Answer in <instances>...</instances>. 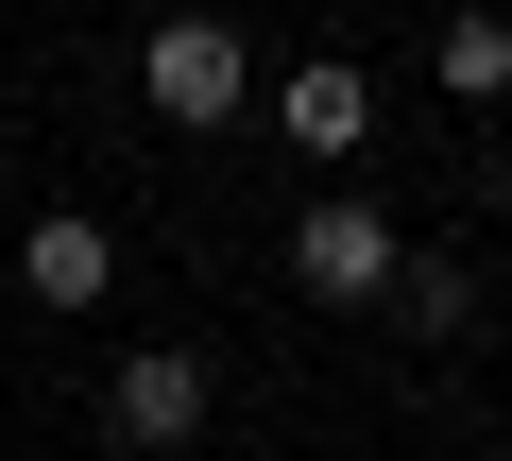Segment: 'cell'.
<instances>
[{"mask_svg":"<svg viewBox=\"0 0 512 461\" xmlns=\"http://www.w3.org/2000/svg\"><path fill=\"white\" fill-rule=\"evenodd\" d=\"M103 291H120V240H103V205H35V222H18V308L86 325Z\"/></svg>","mask_w":512,"mask_h":461,"instance_id":"3957f363","label":"cell"},{"mask_svg":"<svg viewBox=\"0 0 512 461\" xmlns=\"http://www.w3.org/2000/svg\"><path fill=\"white\" fill-rule=\"evenodd\" d=\"M274 274H291L308 308H393V274H410V222H393V205H359V188H325L291 240H274Z\"/></svg>","mask_w":512,"mask_h":461,"instance_id":"7a4b0ae2","label":"cell"},{"mask_svg":"<svg viewBox=\"0 0 512 461\" xmlns=\"http://www.w3.org/2000/svg\"><path fill=\"white\" fill-rule=\"evenodd\" d=\"M393 325H410V342H461V325H478V274H461V257H410V274H393Z\"/></svg>","mask_w":512,"mask_h":461,"instance_id":"52a82bcc","label":"cell"},{"mask_svg":"<svg viewBox=\"0 0 512 461\" xmlns=\"http://www.w3.org/2000/svg\"><path fill=\"white\" fill-rule=\"evenodd\" d=\"M103 461H154V444H103Z\"/></svg>","mask_w":512,"mask_h":461,"instance_id":"ba28073f","label":"cell"},{"mask_svg":"<svg viewBox=\"0 0 512 461\" xmlns=\"http://www.w3.org/2000/svg\"><path fill=\"white\" fill-rule=\"evenodd\" d=\"M427 86H444V103H512V0H444Z\"/></svg>","mask_w":512,"mask_h":461,"instance_id":"8992f818","label":"cell"},{"mask_svg":"<svg viewBox=\"0 0 512 461\" xmlns=\"http://www.w3.org/2000/svg\"><path fill=\"white\" fill-rule=\"evenodd\" d=\"M274 137H291L308 171H342V154L376 137V69H359V52H308V69H274Z\"/></svg>","mask_w":512,"mask_h":461,"instance_id":"277c9868","label":"cell"},{"mask_svg":"<svg viewBox=\"0 0 512 461\" xmlns=\"http://www.w3.org/2000/svg\"><path fill=\"white\" fill-rule=\"evenodd\" d=\"M103 410H120V444L171 461V444H205V359H188V342H137V359L103 376Z\"/></svg>","mask_w":512,"mask_h":461,"instance_id":"5b68a950","label":"cell"},{"mask_svg":"<svg viewBox=\"0 0 512 461\" xmlns=\"http://www.w3.org/2000/svg\"><path fill=\"white\" fill-rule=\"evenodd\" d=\"M137 103H154L171 137H222V120L256 103V35L222 18V0H171V18L137 35Z\"/></svg>","mask_w":512,"mask_h":461,"instance_id":"6da1fadb","label":"cell"}]
</instances>
